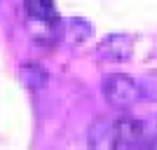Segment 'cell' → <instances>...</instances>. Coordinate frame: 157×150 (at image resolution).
Segmentation results:
<instances>
[{
	"label": "cell",
	"instance_id": "52a82bcc",
	"mask_svg": "<svg viewBox=\"0 0 157 150\" xmlns=\"http://www.w3.org/2000/svg\"><path fill=\"white\" fill-rule=\"evenodd\" d=\"M138 85V94L141 98H148V101H157V71H150L141 75V80H136Z\"/></svg>",
	"mask_w": 157,
	"mask_h": 150
},
{
	"label": "cell",
	"instance_id": "6da1fadb",
	"mask_svg": "<svg viewBox=\"0 0 157 150\" xmlns=\"http://www.w3.org/2000/svg\"><path fill=\"white\" fill-rule=\"evenodd\" d=\"M103 98L113 108H131V106L141 101L136 80L127 75V73H113L103 80Z\"/></svg>",
	"mask_w": 157,
	"mask_h": 150
},
{
	"label": "cell",
	"instance_id": "3957f363",
	"mask_svg": "<svg viewBox=\"0 0 157 150\" xmlns=\"http://www.w3.org/2000/svg\"><path fill=\"white\" fill-rule=\"evenodd\" d=\"M131 52H134V40L122 33H113V35L103 38L96 47L98 59L103 61H127L131 59Z\"/></svg>",
	"mask_w": 157,
	"mask_h": 150
},
{
	"label": "cell",
	"instance_id": "277c9868",
	"mask_svg": "<svg viewBox=\"0 0 157 150\" xmlns=\"http://www.w3.org/2000/svg\"><path fill=\"white\" fill-rule=\"evenodd\" d=\"M56 35L63 38L68 45H80V42H85L89 35H92V26L82 19H66V21H59L56 24Z\"/></svg>",
	"mask_w": 157,
	"mask_h": 150
},
{
	"label": "cell",
	"instance_id": "7a4b0ae2",
	"mask_svg": "<svg viewBox=\"0 0 157 150\" xmlns=\"http://www.w3.org/2000/svg\"><path fill=\"white\" fill-rule=\"evenodd\" d=\"M145 134V124L136 117L122 115V117H110V138H113V148H131L138 145L143 141Z\"/></svg>",
	"mask_w": 157,
	"mask_h": 150
},
{
	"label": "cell",
	"instance_id": "5b68a950",
	"mask_svg": "<svg viewBox=\"0 0 157 150\" xmlns=\"http://www.w3.org/2000/svg\"><path fill=\"white\" fill-rule=\"evenodd\" d=\"M24 7H26V14L31 17V21H40L45 26L56 28L59 19H56L52 0H24Z\"/></svg>",
	"mask_w": 157,
	"mask_h": 150
},
{
	"label": "cell",
	"instance_id": "8992f818",
	"mask_svg": "<svg viewBox=\"0 0 157 150\" xmlns=\"http://www.w3.org/2000/svg\"><path fill=\"white\" fill-rule=\"evenodd\" d=\"M21 80H24V85L31 87V89H42L47 85V71L45 68H40V66H21Z\"/></svg>",
	"mask_w": 157,
	"mask_h": 150
}]
</instances>
